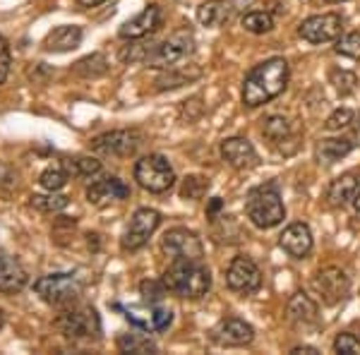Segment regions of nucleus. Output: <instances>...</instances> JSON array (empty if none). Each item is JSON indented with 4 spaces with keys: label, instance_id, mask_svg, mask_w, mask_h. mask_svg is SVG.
<instances>
[{
    "label": "nucleus",
    "instance_id": "f257e3e1",
    "mask_svg": "<svg viewBox=\"0 0 360 355\" xmlns=\"http://www.w3.org/2000/svg\"><path fill=\"white\" fill-rule=\"evenodd\" d=\"M288 63L283 58H269L248 72L243 82V103L248 108H257L269 103L271 98L283 94L288 84Z\"/></svg>",
    "mask_w": 360,
    "mask_h": 355
},
{
    "label": "nucleus",
    "instance_id": "f03ea898",
    "mask_svg": "<svg viewBox=\"0 0 360 355\" xmlns=\"http://www.w3.org/2000/svg\"><path fill=\"white\" fill-rule=\"evenodd\" d=\"M168 293L178 295V298H190L200 300L205 298L212 288V273L202 262H183L176 259L171 262V266L164 271V278Z\"/></svg>",
    "mask_w": 360,
    "mask_h": 355
},
{
    "label": "nucleus",
    "instance_id": "7ed1b4c3",
    "mask_svg": "<svg viewBox=\"0 0 360 355\" xmlns=\"http://www.w3.org/2000/svg\"><path fill=\"white\" fill-rule=\"evenodd\" d=\"M56 329L68 341H98L101 339V319L91 305H70L56 317Z\"/></svg>",
    "mask_w": 360,
    "mask_h": 355
},
{
    "label": "nucleus",
    "instance_id": "20e7f679",
    "mask_svg": "<svg viewBox=\"0 0 360 355\" xmlns=\"http://www.w3.org/2000/svg\"><path fill=\"white\" fill-rule=\"evenodd\" d=\"M245 214L257 228H274L286 219V209H283L281 195L274 185H262V188L250 190L245 200Z\"/></svg>",
    "mask_w": 360,
    "mask_h": 355
},
{
    "label": "nucleus",
    "instance_id": "39448f33",
    "mask_svg": "<svg viewBox=\"0 0 360 355\" xmlns=\"http://www.w3.org/2000/svg\"><path fill=\"white\" fill-rule=\"evenodd\" d=\"M34 293L51 307H70L82 295V283L75 273H46L34 281Z\"/></svg>",
    "mask_w": 360,
    "mask_h": 355
},
{
    "label": "nucleus",
    "instance_id": "423d86ee",
    "mask_svg": "<svg viewBox=\"0 0 360 355\" xmlns=\"http://www.w3.org/2000/svg\"><path fill=\"white\" fill-rule=\"evenodd\" d=\"M135 180L142 190L152 192V195H164L176 185V171L168 164L166 156L149 154L135 164Z\"/></svg>",
    "mask_w": 360,
    "mask_h": 355
},
{
    "label": "nucleus",
    "instance_id": "0eeeda50",
    "mask_svg": "<svg viewBox=\"0 0 360 355\" xmlns=\"http://www.w3.org/2000/svg\"><path fill=\"white\" fill-rule=\"evenodd\" d=\"M195 51V37L190 29H180L173 37H168L164 44L154 46L149 51V56L144 58L149 67H156V70H166V67H173L178 65L183 58H188L190 53Z\"/></svg>",
    "mask_w": 360,
    "mask_h": 355
},
{
    "label": "nucleus",
    "instance_id": "6e6552de",
    "mask_svg": "<svg viewBox=\"0 0 360 355\" xmlns=\"http://www.w3.org/2000/svg\"><path fill=\"white\" fill-rule=\"evenodd\" d=\"M159 224H161V214L156 212V209H149V207L137 209V212L132 214L130 224H127L120 245H123L125 252H137V250H142L147 245L149 238L154 235V231L159 228Z\"/></svg>",
    "mask_w": 360,
    "mask_h": 355
},
{
    "label": "nucleus",
    "instance_id": "1a4fd4ad",
    "mask_svg": "<svg viewBox=\"0 0 360 355\" xmlns=\"http://www.w3.org/2000/svg\"><path fill=\"white\" fill-rule=\"evenodd\" d=\"M142 142H144V137L139 130H113V132H103V135L91 139V151L103 154V156L127 159V156L137 154Z\"/></svg>",
    "mask_w": 360,
    "mask_h": 355
},
{
    "label": "nucleus",
    "instance_id": "9d476101",
    "mask_svg": "<svg viewBox=\"0 0 360 355\" xmlns=\"http://www.w3.org/2000/svg\"><path fill=\"white\" fill-rule=\"evenodd\" d=\"M161 250L166 252V257L171 262L183 259V262H202L205 259V245L197 238V233L188 228H171L161 240Z\"/></svg>",
    "mask_w": 360,
    "mask_h": 355
},
{
    "label": "nucleus",
    "instance_id": "9b49d317",
    "mask_svg": "<svg viewBox=\"0 0 360 355\" xmlns=\"http://www.w3.org/2000/svg\"><path fill=\"white\" fill-rule=\"evenodd\" d=\"M312 288H315V293L324 305H339L351 290V278L339 266H327V269H319L315 273Z\"/></svg>",
    "mask_w": 360,
    "mask_h": 355
},
{
    "label": "nucleus",
    "instance_id": "f8f14e48",
    "mask_svg": "<svg viewBox=\"0 0 360 355\" xmlns=\"http://www.w3.org/2000/svg\"><path fill=\"white\" fill-rule=\"evenodd\" d=\"M226 283L236 293L250 295L262 286V271L255 264V259L245 257V254H238V257L231 259L229 269H226Z\"/></svg>",
    "mask_w": 360,
    "mask_h": 355
},
{
    "label": "nucleus",
    "instance_id": "ddd939ff",
    "mask_svg": "<svg viewBox=\"0 0 360 355\" xmlns=\"http://www.w3.org/2000/svg\"><path fill=\"white\" fill-rule=\"evenodd\" d=\"M344 32V20L336 13H327V15H312L307 20L300 22L298 34L305 39L307 44H329L336 41Z\"/></svg>",
    "mask_w": 360,
    "mask_h": 355
},
{
    "label": "nucleus",
    "instance_id": "4468645a",
    "mask_svg": "<svg viewBox=\"0 0 360 355\" xmlns=\"http://www.w3.org/2000/svg\"><path fill=\"white\" fill-rule=\"evenodd\" d=\"M221 159L236 171H248L257 166V151L245 137H229L221 142Z\"/></svg>",
    "mask_w": 360,
    "mask_h": 355
},
{
    "label": "nucleus",
    "instance_id": "2eb2a0df",
    "mask_svg": "<svg viewBox=\"0 0 360 355\" xmlns=\"http://www.w3.org/2000/svg\"><path fill=\"white\" fill-rule=\"evenodd\" d=\"M212 339L219 346H248L255 339V329L238 317H226L212 329Z\"/></svg>",
    "mask_w": 360,
    "mask_h": 355
},
{
    "label": "nucleus",
    "instance_id": "dca6fc26",
    "mask_svg": "<svg viewBox=\"0 0 360 355\" xmlns=\"http://www.w3.org/2000/svg\"><path fill=\"white\" fill-rule=\"evenodd\" d=\"M161 27V8L159 5H147L137 17L127 20L123 27H120V39H130V41H137V39H144L149 34H154L156 29Z\"/></svg>",
    "mask_w": 360,
    "mask_h": 355
},
{
    "label": "nucleus",
    "instance_id": "f3484780",
    "mask_svg": "<svg viewBox=\"0 0 360 355\" xmlns=\"http://www.w3.org/2000/svg\"><path fill=\"white\" fill-rule=\"evenodd\" d=\"M278 245L286 250L291 257L303 259L312 252V231L307 224H291L278 235Z\"/></svg>",
    "mask_w": 360,
    "mask_h": 355
},
{
    "label": "nucleus",
    "instance_id": "a211bd4d",
    "mask_svg": "<svg viewBox=\"0 0 360 355\" xmlns=\"http://www.w3.org/2000/svg\"><path fill=\"white\" fill-rule=\"evenodd\" d=\"M127 197H130V188L115 176L94 180V183L86 188V200H89V205H96V207L106 205V202H113V200H127Z\"/></svg>",
    "mask_w": 360,
    "mask_h": 355
},
{
    "label": "nucleus",
    "instance_id": "6ab92c4d",
    "mask_svg": "<svg viewBox=\"0 0 360 355\" xmlns=\"http://www.w3.org/2000/svg\"><path fill=\"white\" fill-rule=\"evenodd\" d=\"M29 276L25 266L17 262L13 254H8L5 250H0V293L15 295L27 286Z\"/></svg>",
    "mask_w": 360,
    "mask_h": 355
},
{
    "label": "nucleus",
    "instance_id": "aec40b11",
    "mask_svg": "<svg viewBox=\"0 0 360 355\" xmlns=\"http://www.w3.org/2000/svg\"><path fill=\"white\" fill-rule=\"evenodd\" d=\"M82 27H75V25H63L56 27L49 37L44 39V49L49 53H68V51H75L79 44H82Z\"/></svg>",
    "mask_w": 360,
    "mask_h": 355
},
{
    "label": "nucleus",
    "instance_id": "412c9836",
    "mask_svg": "<svg viewBox=\"0 0 360 355\" xmlns=\"http://www.w3.org/2000/svg\"><path fill=\"white\" fill-rule=\"evenodd\" d=\"M288 319L295 324V327H317L319 324V310L317 302L305 293H295L291 300H288Z\"/></svg>",
    "mask_w": 360,
    "mask_h": 355
},
{
    "label": "nucleus",
    "instance_id": "4be33fe9",
    "mask_svg": "<svg viewBox=\"0 0 360 355\" xmlns=\"http://www.w3.org/2000/svg\"><path fill=\"white\" fill-rule=\"evenodd\" d=\"M360 188V173L358 171H348L344 176H339L336 180H332L327 190V200L332 207H346L348 202H353L356 192Z\"/></svg>",
    "mask_w": 360,
    "mask_h": 355
},
{
    "label": "nucleus",
    "instance_id": "5701e85b",
    "mask_svg": "<svg viewBox=\"0 0 360 355\" xmlns=\"http://www.w3.org/2000/svg\"><path fill=\"white\" fill-rule=\"evenodd\" d=\"M240 8V0H207L197 10V20L205 27H217L231 17L233 10Z\"/></svg>",
    "mask_w": 360,
    "mask_h": 355
},
{
    "label": "nucleus",
    "instance_id": "b1692460",
    "mask_svg": "<svg viewBox=\"0 0 360 355\" xmlns=\"http://www.w3.org/2000/svg\"><path fill=\"white\" fill-rule=\"evenodd\" d=\"M356 149V142L353 139H322L317 144V159L319 164L332 166L336 161H341L344 156H348Z\"/></svg>",
    "mask_w": 360,
    "mask_h": 355
},
{
    "label": "nucleus",
    "instance_id": "393cba45",
    "mask_svg": "<svg viewBox=\"0 0 360 355\" xmlns=\"http://www.w3.org/2000/svg\"><path fill=\"white\" fill-rule=\"evenodd\" d=\"M202 77V70L200 67H183V65H173V67H166V72L156 79V89L159 91H166V89H176V86H183L193 79H200Z\"/></svg>",
    "mask_w": 360,
    "mask_h": 355
},
{
    "label": "nucleus",
    "instance_id": "a878e982",
    "mask_svg": "<svg viewBox=\"0 0 360 355\" xmlns=\"http://www.w3.org/2000/svg\"><path fill=\"white\" fill-rule=\"evenodd\" d=\"M63 168L68 176L72 178H96L101 173V161L91 159V156H72V159H63Z\"/></svg>",
    "mask_w": 360,
    "mask_h": 355
},
{
    "label": "nucleus",
    "instance_id": "bb28decb",
    "mask_svg": "<svg viewBox=\"0 0 360 355\" xmlns=\"http://www.w3.org/2000/svg\"><path fill=\"white\" fill-rule=\"evenodd\" d=\"M118 351L123 353H156V343L149 336L139 334V331H127V334L118 336Z\"/></svg>",
    "mask_w": 360,
    "mask_h": 355
},
{
    "label": "nucleus",
    "instance_id": "cd10ccee",
    "mask_svg": "<svg viewBox=\"0 0 360 355\" xmlns=\"http://www.w3.org/2000/svg\"><path fill=\"white\" fill-rule=\"evenodd\" d=\"M262 132H264V137L274 144L288 142V137H291V120L283 118V115H269L262 125Z\"/></svg>",
    "mask_w": 360,
    "mask_h": 355
},
{
    "label": "nucleus",
    "instance_id": "c85d7f7f",
    "mask_svg": "<svg viewBox=\"0 0 360 355\" xmlns=\"http://www.w3.org/2000/svg\"><path fill=\"white\" fill-rule=\"evenodd\" d=\"M29 205L37 209V212H41V214H60L63 209L70 205V200L65 195L49 192V195H34L32 200H29Z\"/></svg>",
    "mask_w": 360,
    "mask_h": 355
},
{
    "label": "nucleus",
    "instance_id": "c756f323",
    "mask_svg": "<svg viewBox=\"0 0 360 355\" xmlns=\"http://www.w3.org/2000/svg\"><path fill=\"white\" fill-rule=\"evenodd\" d=\"M72 70L77 75H82V77H101V75H106L108 63L101 53H91V56H86L82 60L75 63Z\"/></svg>",
    "mask_w": 360,
    "mask_h": 355
},
{
    "label": "nucleus",
    "instance_id": "7c9ffc66",
    "mask_svg": "<svg viewBox=\"0 0 360 355\" xmlns=\"http://www.w3.org/2000/svg\"><path fill=\"white\" fill-rule=\"evenodd\" d=\"M243 29L250 34H266L274 29V17L262 10H252V13L243 15Z\"/></svg>",
    "mask_w": 360,
    "mask_h": 355
},
{
    "label": "nucleus",
    "instance_id": "2f4dec72",
    "mask_svg": "<svg viewBox=\"0 0 360 355\" xmlns=\"http://www.w3.org/2000/svg\"><path fill=\"white\" fill-rule=\"evenodd\" d=\"M68 171L63 166H51V168H46V171L39 176V185H41L44 190H49V192H58V190H63L65 188V183H68Z\"/></svg>",
    "mask_w": 360,
    "mask_h": 355
},
{
    "label": "nucleus",
    "instance_id": "473e14b6",
    "mask_svg": "<svg viewBox=\"0 0 360 355\" xmlns=\"http://www.w3.org/2000/svg\"><path fill=\"white\" fill-rule=\"evenodd\" d=\"M209 190V180L202 176H188L180 185V197L183 200H202Z\"/></svg>",
    "mask_w": 360,
    "mask_h": 355
},
{
    "label": "nucleus",
    "instance_id": "72a5a7b5",
    "mask_svg": "<svg viewBox=\"0 0 360 355\" xmlns=\"http://www.w3.org/2000/svg\"><path fill=\"white\" fill-rule=\"evenodd\" d=\"M139 293H142L144 302H152V305H156V302L164 300V295L168 293V288H166L164 281H154V278H147V281L139 283Z\"/></svg>",
    "mask_w": 360,
    "mask_h": 355
},
{
    "label": "nucleus",
    "instance_id": "f704fd0d",
    "mask_svg": "<svg viewBox=\"0 0 360 355\" xmlns=\"http://www.w3.org/2000/svg\"><path fill=\"white\" fill-rule=\"evenodd\" d=\"M329 79H332V84L336 86V91H339L341 96L351 94L353 89H356L358 79L353 72H348V70H332V75H329Z\"/></svg>",
    "mask_w": 360,
    "mask_h": 355
},
{
    "label": "nucleus",
    "instance_id": "c9c22d12",
    "mask_svg": "<svg viewBox=\"0 0 360 355\" xmlns=\"http://www.w3.org/2000/svg\"><path fill=\"white\" fill-rule=\"evenodd\" d=\"M353 123H356V113H353L351 108H339V110H334V113L329 115L327 123H324V127H327L329 132H334V130H344V127H351Z\"/></svg>",
    "mask_w": 360,
    "mask_h": 355
},
{
    "label": "nucleus",
    "instance_id": "e433bc0d",
    "mask_svg": "<svg viewBox=\"0 0 360 355\" xmlns=\"http://www.w3.org/2000/svg\"><path fill=\"white\" fill-rule=\"evenodd\" d=\"M336 53L346 56V58H356L360 60V34H348V37L336 41Z\"/></svg>",
    "mask_w": 360,
    "mask_h": 355
},
{
    "label": "nucleus",
    "instance_id": "4c0bfd02",
    "mask_svg": "<svg viewBox=\"0 0 360 355\" xmlns=\"http://www.w3.org/2000/svg\"><path fill=\"white\" fill-rule=\"evenodd\" d=\"M334 351L341 355H360V339L344 331L334 339Z\"/></svg>",
    "mask_w": 360,
    "mask_h": 355
},
{
    "label": "nucleus",
    "instance_id": "58836bf2",
    "mask_svg": "<svg viewBox=\"0 0 360 355\" xmlns=\"http://www.w3.org/2000/svg\"><path fill=\"white\" fill-rule=\"evenodd\" d=\"M171 322H173V312L168 310V307H161L159 302H156L154 310H152V327H154V331H166L168 327H171Z\"/></svg>",
    "mask_w": 360,
    "mask_h": 355
},
{
    "label": "nucleus",
    "instance_id": "ea45409f",
    "mask_svg": "<svg viewBox=\"0 0 360 355\" xmlns=\"http://www.w3.org/2000/svg\"><path fill=\"white\" fill-rule=\"evenodd\" d=\"M13 188H17V173L10 166H5L3 161H0V190L10 192Z\"/></svg>",
    "mask_w": 360,
    "mask_h": 355
},
{
    "label": "nucleus",
    "instance_id": "a19ab883",
    "mask_svg": "<svg viewBox=\"0 0 360 355\" xmlns=\"http://www.w3.org/2000/svg\"><path fill=\"white\" fill-rule=\"evenodd\" d=\"M8 75H10V49L5 44V39L0 37V84L8 79Z\"/></svg>",
    "mask_w": 360,
    "mask_h": 355
},
{
    "label": "nucleus",
    "instance_id": "79ce46f5",
    "mask_svg": "<svg viewBox=\"0 0 360 355\" xmlns=\"http://www.w3.org/2000/svg\"><path fill=\"white\" fill-rule=\"evenodd\" d=\"M219 209H221V200H219V197H214V200L209 202L207 217H209V219H214V217H217V212H219Z\"/></svg>",
    "mask_w": 360,
    "mask_h": 355
},
{
    "label": "nucleus",
    "instance_id": "37998d69",
    "mask_svg": "<svg viewBox=\"0 0 360 355\" xmlns=\"http://www.w3.org/2000/svg\"><path fill=\"white\" fill-rule=\"evenodd\" d=\"M303 353L315 355V353H319V351H317V348H312V346H295L293 351H291V355H303Z\"/></svg>",
    "mask_w": 360,
    "mask_h": 355
},
{
    "label": "nucleus",
    "instance_id": "c03bdc74",
    "mask_svg": "<svg viewBox=\"0 0 360 355\" xmlns=\"http://www.w3.org/2000/svg\"><path fill=\"white\" fill-rule=\"evenodd\" d=\"M106 3V0H77L79 8H96V5Z\"/></svg>",
    "mask_w": 360,
    "mask_h": 355
},
{
    "label": "nucleus",
    "instance_id": "a18cd8bd",
    "mask_svg": "<svg viewBox=\"0 0 360 355\" xmlns=\"http://www.w3.org/2000/svg\"><path fill=\"white\" fill-rule=\"evenodd\" d=\"M353 207H356V212H360V188L356 192V197H353Z\"/></svg>",
    "mask_w": 360,
    "mask_h": 355
},
{
    "label": "nucleus",
    "instance_id": "49530a36",
    "mask_svg": "<svg viewBox=\"0 0 360 355\" xmlns=\"http://www.w3.org/2000/svg\"><path fill=\"white\" fill-rule=\"evenodd\" d=\"M3 324H5V314L0 312V329H3Z\"/></svg>",
    "mask_w": 360,
    "mask_h": 355
},
{
    "label": "nucleus",
    "instance_id": "de8ad7c7",
    "mask_svg": "<svg viewBox=\"0 0 360 355\" xmlns=\"http://www.w3.org/2000/svg\"><path fill=\"white\" fill-rule=\"evenodd\" d=\"M327 3H344V0H327Z\"/></svg>",
    "mask_w": 360,
    "mask_h": 355
}]
</instances>
